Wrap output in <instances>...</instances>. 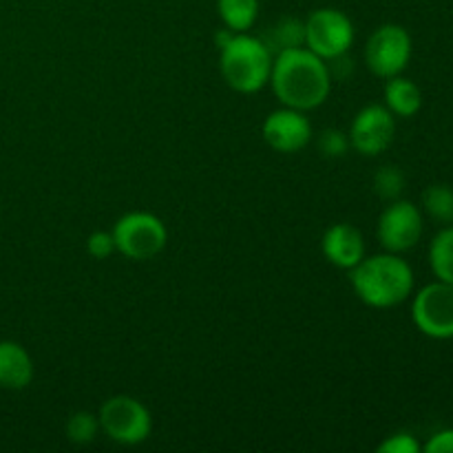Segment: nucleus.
Masks as SVG:
<instances>
[{
  "instance_id": "nucleus-1",
  "label": "nucleus",
  "mask_w": 453,
  "mask_h": 453,
  "mask_svg": "<svg viewBox=\"0 0 453 453\" xmlns=\"http://www.w3.org/2000/svg\"><path fill=\"white\" fill-rule=\"evenodd\" d=\"M270 84L283 106L310 111L327 100L332 88L330 66L308 47L283 49L273 60Z\"/></svg>"
},
{
  "instance_id": "nucleus-2",
  "label": "nucleus",
  "mask_w": 453,
  "mask_h": 453,
  "mask_svg": "<svg viewBox=\"0 0 453 453\" xmlns=\"http://www.w3.org/2000/svg\"><path fill=\"white\" fill-rule=\"evenodd\" d=\"M349 281L358 299L370 308L388 310L407 301L414 292V270L396 252L363 257L349 270Z\"/></svg>"
},
{
  "instance_id": "nucleus-3",
  "label": "nucleus",
  "mask_w": 453,
  "mask_h": 453,
  "mask_svg": "<svg viewBox=\"0 0 453 453\" xmlns=\"http://www.w3.org/2000/svg\"><path fill=\"white\" fill-rule=\"evenodd\" d=\"M219 71L234 91L257 93L270 82L273 53L264 40L242 31L219 49Z\"/></svg>"
},
{
  "instance_id": "nucleus-4",
  "label": "nucleus",
  "mask_w": 453,
  "mask_h": 453,
  "mask_svg": "<svg viewBox=\"0 0 453 453\" xmlns=\"http://www.w3.org/2000/svg\"><path fill=\"white\" fill-rule=\"evenodd\" d=\"M115 248L133 261L153 259L166 246V226L153 212H128L113 226Z\"/></svg>"
},
{
  "instance_id": "nucleus-5",
  "label": "nucleus",
  "mask_w": 453,
  "mask_h": 453,
  "mask_svg": "<svg viewBox=\"0 0 453 453\" xmlns=\"http://www.w3.org/2000/svg\"><path fill=\"white\" fill-rule=\"evenodd\" d=\"M354 44V25L348 13L323 7L305 18V44L323 60L345 56Z\"/></svg>"
},
{
  "instance_id": "nucleus-6",
  "label": "nucleus",
  "mask_w": 453,
  "mask_h": 453,
  "mask_svg": "<svg viewBox=\"0 0 453 453\" xmlns=\"http://www.w3.org/2000/svg\"><path fill=\"white\" fill-rule=\"evenodd\" d=\"M100 427L111 441L119 445H140L153 432L150 411L133 396H113L102 405Z\"/></svg>"
},
{
  "instance_id": "nucleus-7",
  "label": "nucleus",
  "mask_w": 453,
  "mask_h": 453,
  "mask_svg": "<svg viewBox=\"0 0 453 453\" xmlns=\"http://www.w3.org/2000/svg\"><path fill=\"white\" fill-rule=\"evenodd\" d=\"M411 60V35L405 27L388 25L379 27L370 35L365 47V62L370 71L379 78H394L407 69Z\"/></svg>"
},
{
  "instance_id": "nucleus-8",
  "label": "nucleus",
  "mask_w": 453,
  "mask_h": 453,
  "mask_svg": "<svg viewBox=\"0 0 453 453\" xmlns=\"http://www.w3.org/2000/svg\"><path fill=\"white\" fill-rule=\"evenodd\" d=\"M411 321L429 339H453V286L436 281L420 288L411 303Z\"/></svg>"
},
{
  "instance_id": "nucleus-9",
  "label": "nucleus",
  "mask_w": 453,
  "mask_h": 453,
  "mask_svg": "<svg viewBox=\"0 0 453 453\" xmlns=\"http://www.w3.org/2000/svg\"><path fill=\"white\" fill-rule=\"evenodd\" d=\"M376 237L388 252L411 250L423 237V212L407 199H394L379 217Z\"/></svg>"
},
{
  "instance_id": "nucleus-10",
  "label": "nucleus",
  "mask_w": 453,
  "mask_h": 453,
  "mask_svg": "<svg viewBox=\"0 0 453 453\" xmlns=\"http://www.w3.org/2000/svg\"><path fill=\"white\" fill-rule=\"evenodd\" d=\"M396 135V119L385 104H370L361 109L349 127V146L367 157L385 153Z\"/></svg>"
},
{
  "instance_id": "nucleus-11",
  "label": "nucleus",
  "mask_w": 453,
  "mask_h": 453,
  "mask_svg": "<svg viewBox=\"0 0 453 453\" xmlns=\"http://www.w3.org/2000/svg\"><path fill=\"white\" fill-rule=\"evenodd\" d=\"M261 133L265 144L277 153H299L312 140V124L305 118V111L283 106L265 118Z\"/></svg>"
},
{
  "instance_id": "nucleus-12",
  "label": "nucleus",
  "mask_w": 453,
  "mask_h": 453,
  "mask_svg": "<svg viewBox=\"0 0 453 453\" xmlns=\"http://www.w3.org/2000/svg\"><path fill=\"white\" fill-rule=\"evenodd\" d=\"M321 248L326 259L341 270H352L365 257V239L352 224L330 226L323 234Z\"/></svg>"
},
{
  "instance_id": "nucleus-13",
  "label": "nucleus",
  "mask_w": 453,
  "mask_h": 453,
  "mask_svg": "<svg viewBox=\"0 0 453 453\" xmlns=\"http://www.w3.org/2000/svg\"><path fill=\"white\" fill-rule=\"evenodd\" d=\"M34 380V361L16 341H0V388L25 389Z\"/></svg>"
},
{
  "instance_id": "nucleus-14",
  "label": "nucleus",
  "mask_w": 453,
  "mask_h": 453,
  "mask_svg": "<svg viewBox=\"0 0 453 453\" xmlns=\"http://www.w3.org/2000/svg\"><path fill=\"white\" fill-rule=\"evenodd\" d=\"M385 106L398 118H414L423 106V91L414 80L394 75L385 84Z\"/></svg>"
},
{
  "instance_id": "nucleus-15",
  "label": "nucleus",
  "mask_w": 453,
  "mask_h": 453,
  "mask_svg": "<svg viewBox=\"0 0 453 453\" xmlns=\"http://www.w3.org/2000/svg\"><path fill=\"white\" fill-rule=\"evenodd\" d=\"M429 265L438 281L453 286V224L445 226L429 243Z\"/></svg>"
},
{
  "instance_id": "nucleus-16",
  "label": "nucleus",
  "mask_w": 453,
  "mask_h": 453,
  "mask_svg": "<svg viewBox=\"0 0 453 453\" xmlns=\"http://www.w3.org/2000/svg\"><path fill=\"white\" fill-rule=\"evenodd\" d=\"M217 12L228 29L248 31L259 16V0H217Z\"/></svg>"
},
{
  "instance_id": "nucleus-17",
  "label": "nucleus",
  "mask_w": 453,
  "mask_h": 453,
  "mask_svg": "<svg viewBox=\"0 0 453 453\" xmlns=\"http://www.w3.org/2000/svg\"><path fill=\"white\" fill-rule=\"evenodd\" d=\"M423 208L434 221L449 226L453 224V188L447 184H434L425 188Z\"/></svg>"
},
{
  "instance_id": "nucleus-18",
  "label": "nucleus",
  "mask_w": 453,
  "mask_h": 453,
  "mask_svg": "<svg viewBox=\"0 0 453 453\" xmlns=\"http://www.w3.org/2000/svg\"><path fill=\"white\" fill-rule=\"evenodd\" d=\"M268 47L279 49H292V47H303L305 44V20H299V18H281L277 25L270 31Z\"/></svg>"
},
{
  "instance_id": "nucleus-19",
  "label": "nucleus",
  "mask_w": 453,
  "mask_h": 453,
  "mask_svg": "<svg viewBox=\"0 0 453 453\" xmlns=\"http://www.w3.org/2000/svg\"><path fill=\"white\" fill-rule=\"evenodd\" d=\"M97 432H100V418L88 411H75L69 420H66V438L73 445H88L96 441Z\"/></svg>"
},
{
  "instance_id": "nucleus-20",
  "label": "nucleus",
  "mask_w": 453,
  "mask_h": 453,
  "mask_svg": "<svg viewBox=\"0 0 453 453\" xmlns=\"http://www.w3.org/2000/svg\"><path fill=\"white\" fill-rule=\"evenodd\" d=\"M403 190H405V175L398 166H380L374 175V193L379 195L380 199H388V202H394V199H401Z\"/></svg>"
},
{
  "instance_id": "nucleus-21",
  "label": "nucleus",
  "mask_w": 453,
  "mask_h": 453,
  "mask_svg": "<svg viewBox=\"0 0 453 453\" xmlns=\"http://www.w3.org/2000/svg\"><path fill=\"white\" fill-rule=\"evenodd\" d=\"M349 149V135H345L339 128H327L319 137V150H321L326 157H343Z\"/></svg>"
},
{
  "instance_id": "nucleus-22",
  "label": "nucleus",
  "mask_w": 453,
  "mask_h": 453,
  "mask_svg": "<svg viewBox=\"0 0 453 453\" xmlns=\"http://www.w3.org/2000/svg\"><path fill=\"white\" fill-rule=\"evenodd\" d=\"M379 453H420L423 445L410 432H398L379 445Z\"/></svg>"
},
{
  "instance_id": "nucleus-23",
  "label": "nucleus",
  "mask_w": 453,
  "mask_h": 453,
  "mask_svg": "<svg viewBox=\"0 0 453 453\" xmlns=\"http://www.w3.org/2000/svg\"><path fill=\"white\" fill-rule=\"evenodd\" d=\"M87 250L93 259H109V257L118 250V248H115L113 233H104V230L93 233L87 242Z\"/></svg>"
},
{
  "instance_id": "nucleus-24",
  "label": "nucleus",
  "mask_w": 453,
  "mask_h": 453,
  "mask_svg": "<svg viewBox=\"0 0 453 453\" xmlns=\"http://www.w3.org/2000/svg\"><path fill=\"white\" fill-rule=\"evenodd\" d=\"M427 453H453V427L436 432L423 447Z\"/></svg>"
}]
</instances>
